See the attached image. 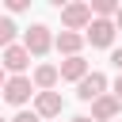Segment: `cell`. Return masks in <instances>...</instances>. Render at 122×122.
I'll list each match as a JSON object with an SVG mask.
<instances>
[{
    "mask_svg": "<svg viewBox=\"0 0 122 122\" xmlns=\"http://www.w3.org/2000/svg\"><path fill=\"white\" fill-rule=\"evenodd\" d=\"M0 122H8V118H0Z\"/></svg>",
    "mask_w": 122,
    "mask_h": 122,
    "instance_id": "obj_20",
    "label": "cell"
},
{
    "mask_svg": "<svg viewBox=\"0 0 122 122\" xmlns=\"http://www.w3.org/2000/svg\"><path fill=\"white\" fill-rule=\"evenodd\" d=\"M88 42L99 46V50H107V46L114 42V23H111V19H92V23H88Z\"/></svg>",
    "mask_w": 122,
    "mask_h": 122,
    "instance_id": "obj_4",
    "label": "cell"
},
{
    "mask_svg": "<svg viewBox=\"0 0 122 122\" xmlns=\"http://www.w3.org/2000/svg\"><path fill=\"white\" fill-rule=\"evenodd\" d=\"M103 88H107V76H103V72H88V76L76 84V95L88 99V103H95V99L103 95Z\"/></svg>",
    "mask_w": 122,
    "mask_h": 122,
    "instance_id": "obj_5",
    "label": "cell"
},
{
    "mask_svg": "<svg viewBox=\"0 0 122 122\" xmlns=\"http://www.w3.org/2000/svg\"><path fill=\"white\" fill-rule=\"evenodd\" d=\"M50 46H53V38H50V27H42V23H34V27L27 30V38H23V50L34 53V57H42Z\"/></svg>",
    "mask_w": 122,
    "mask_h": 122,
    "instance_id": "obj_1",
    "label": "cell"
},
{
    "mask_svg": "<svg viewBox=\"0 0 122 122\" xmlns=\"http://www.w3.org/2000/svg\"><path fill=\"white\" fill-rule=\"evenodd\" d=\"M61 23H65V30L88 27V23H92V8H88V4H65V8H61Z\"/></svg>",
    "mask_w": 122,
    "mask_h": 122,
    "instance_id": "obj_2",
    "label": "cell"
},
{
    "mask_svg": "<svg viewBox=\"0 0 122 122\" xmlns=\"http://www.w3.org/2000/svg\"><path fill=\"white\" fill-rule=\"evenodd\" d=\"M53 46H57L61 53H69V57H80V46H84V34H76V30H61Z\"/></svg>",
    "mask_w": 122,
    "mask_h": 122,
    "instance_id": "obj_9",
    "label": "cell"
},
{
    "mask_svg": "<svg viewBox=\"0 0 122 122\" xmlns=\"http://www.w3.org/2000/svg\"><path fill=\"white\" fill-rule=\"evenodd\" d=\"M11 42H15V23H11V19H8V15H0V46H4V50H8V46H11Z\"/></svg>",
    "mask_w": 122,
    "mask_h": 122,
    "instance_id": "obj_12",
    "label": "cell"
},
{
    "mask_svg": "<svg viewBox=\"0 0 122 122\" xmlns=\"http://www.w3.org/2000/svg\"><path fill=\"white\" fill-rule=\"evenodd\" d=\"M30 65V53L23 50V46H8L4 50V69L8 72H15V76H23V69Z\"/></svg>",
    "mask_w": 122,
    "mask_h": 122,
    "instance_id": "obj_7",
    "label": "cell"
},
{
    "mask_svg": "<svg viewBox=\"0 0 122 122\" xmlns=\"http://www.w3.org/2000/svg\"><path fill=\"white\" fill-rule=\"evenodd\" d=\"M4 84H8V80H4V65H0V92H4Z\"/></svg>",
    "mask_w": 122,
    "mask_h": 122,
    "instance_id": "obj_18",
    "label": "cell"
},
{
    "mask_svg": "<svg viewBox=\"0 0 122 122\" xmlns=\"http://www.w3.org/2000/svg\"><path fill=\"white\" fill-rule=\"evenodd\" d=\"M118 111H122V103H118L114 95H99V99L92 103V122H111Z\"/></svg>",
    "mask_w": 122,
    "mask_h": 122,
    "instance_id": "obj_6",
    "label": "cell"
},
{
    "mask_svg": "<svg viewBox=\"0 0 122 122\" xmlns=\"http://www.w3.org/2000/svg\"><path fill=\"white\" fill-rule=\"evenodd\" d=\"M53 84H57V69H53V65H38V69H34V88H38V92H50Z\"/></svg>",
    "mask_w": 122,
    "mask_h": 122,
    "instance_id": "obj_11",
    "label": "cell"
},
{
    "mask_svg": "<svg viewBox=\"0 0 122 122\" xmlns=\"http://www.w3.org/2000/svg\"><path fill=\"white\" fill-rule=\"evenodd\" d=\"M72 122H92V118H84V114H76V118H72Z\"/></svg>",
    "mask_w": 122,
    "mask_h": 122,
    "instance_id": "obj_19",
    "label": "cell"
},
{
    "mask_svg": "<svg viewBox=\"0 0 122 122\" xmlns=\"http://www.w3.org/2000/svg\"><path fill=\"white\" fill-rule=\"evenodd\" d=\"M88 8H92L99 19H107V15H114V11H118V4H114V0H92Z\"/></svg>",
    "mask_w": 122,
    "mask_h": 122,
    "instance_id": "obj_13",
    "label": "cell"
},
{
    "mask_svg": "<svg viewBox=\"0 0 122 122\" xmlns=\"http://www.w3.org/2000/svg\"><path fill=\"white\" fill-rule=\"evenodd\" d=\"M114 99L122 103V72H118V80H114Z\"/></svg>",
    "mask_w": 122,
    "mask_h": 122,
    "instance_id": "obj_16",
    "label": "cell"
},
{
    "mask_svg": "<svg viewBox=\"0 0 122 122\" xmlns=\"http://www.w3.org/2000/svg\"><path fill=\"white\" fill-rule=\"evenodd\" d=\"M122 27V4H118V11H114V30Z\"/></svg>",
    "mask_w": 122,
    "mask_h": 122,
    "instance_id": "obj_17",
    "label": "cell"
},
{
    "mask_svg": "<svg viewBox=\"0 0 122 122\" xmlns=\"http://www.w3.org/2000/svg\"><path fill=\"white\" fill-rule=\"evenodd\" d=\"M11 122H38V114H34V111H19Z\"/></svg>",
    "mask_w": 122,
    "mask_h": 122,
    "instance_id": "obj_14",
    "label": "cell"
},
{
    "mask_svg": "<svg viewBox=\"0 0 122 122\" xmlns=\"http://www.w3.org/2000/svg\"><path fill=\"white\" fill-rule=\"evenodd\" d=\"M57 76H65V80H84L88 76V61L84 57H69V61H61V69H57Z\"/></svg>",
    "mask_w": 122,
    "mask_h": 122,
    "instance_id": "obj_10",
    "label": "cell"
},
{
    "mask_svg": "<svg viewBox=\"0 0 122 122\" xmlns=\"http://www.w3.org/2000/svg\"><path fill=\"white\" fill-rule=\"evenodd\" d=\"M34 114H42V118L61 114V95H57V92H38V95H34Z\"/></svg>",
    "mask_w": 122,
    "mask_h": 122,
    "instance_id": "obj_8",
    "label": "cell"
},
{
    "mask_svg": "<svg viewBox=\"0 0 122 122\" xmlns=\"http://www.w3.org/2000/svg\"><path fill=\"white\" fill-rule=\"evenodd\" d=\"M30 95H34V84H30L27 76H11V80L4 84V99H8V103H15V107H23Z\"/></svg>",
    "mask_w": 122,
    "mask_h": 122,
    "instance_id": "obj_3",
    "label": "cell"
},
{
    "mask_svg": "<svg viewBox=\"0 0 122 122\" xmlns=\"http://www.w3.org/2000/svg\"><path fill=\"white\" fill-rule=\"evenodd\" d=\"M111 61H114V69L122 72V50H114V53H111Z\"/></svg>",
    "mask_w": 122,
    "mask_h": 122,
    "instance_id": "obj_15",
    "label": "cell"
}]
</instances>
